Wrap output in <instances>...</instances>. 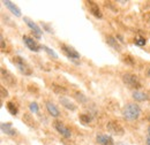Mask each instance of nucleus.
Masks as SVG:
<instances>
[{
  "mask_svg": "<svg viewBox=\"0 0 150 145\" xmlns=\"http://www.w3.org/2000/svg\"><path fill=\"white\" fill-rule=\"evenodd\" d=\"M42 50H43V51H45V52L50 55V56H52V58H54V59H58V54H57L52 49H50L49 46H46V45H42Z\"/></svg>",
  "mask_w": 150,
  "mask_h": 145,
  "instance_id": "nucleus-20",
  "label": "nucleus"
},
{
  "mask_svg": "<svg viewBox=\"0 0 150 145\" xmlns=\"http://www.w3.org/2000/svg\"><path fill=\"white\" fill-rule=\"evenodd\" d=\"M45 105H46V109H47V112H49V114H50L51 116L58 118V116L60 115L59 109H58V107H57L53 103H51V101H46Z\"/></svg>",
  "mask_w": 150,
  "mask_h": 145,
  "instance_id": "nucleus-17",
  "label": "nucleus"
},
{
  "mask_svg": "<svg viewBox=\"0 0 150 145\" xmlns=\"http://www.w3.org/2000/svg\"><path fill=\"white\" fill-rule=\"evenodd\" d=\"M119 145H126V144H119Z\"/></svg>",
  "mask_w": 150,
  "mask_h": 145,
  "instance_id": "nucleus-36",
  "label": "nucleus"
},
{
  "mask_svg": "<svg viewBox=\"0 0 150 145\" xmlns=\"http://www.w3.org/2000/svg\"><path fill=\"white\" fill-rule=\"evenodd\" d=\"M122 60H124V62H126L128 65H133L134 63V60H133V58H132L131 55H125Z\"/></svg>",
  "mask_w": 150,
  "mask_h": 145,
  "instance_id": "nucleus-25",
  "label": "nucleus"
},
{
  "mask_svg": "<svg viewBox=\"0 0 150 145\" xmlns=\"http://www.w3.org/2000/svg\"><path fill=\"white\" fill-rule=\"evenodd\" d=\"M0 72H1V80H2V82L6 83V85L12 87V88L15 87L16 80H15V77H14V75H13L12 72H8V70L5 69V68H1Z\"/></svg>",
  "mask_w": 150,
  "mask_h": 145,
  "instance_id": "nucleus-4",
  "label": "nucleus"
},
{
  "mask_svg": "<svg viewBox=\"0 0 150 145\" xmlns=\"http://www.w3.org/2000/svg\"><path fill=\"white\" fill-rule=\"evenodd\" d=\"M122 82L131 89H140L141 88V82L135 74H131V72L124 74L122 75Z\"/></svg>",
  "mask_w": 150,
  "mask_h": 145,
  "instance_id": "nucleus-3",
  "label": "nucleus"
},
{
  "mask_svg": "<svg viewBox=\"0 0 150 145\" xmlns=\"http://www.w3.org/2000/svg\"><path fill=\"white\" fill-rule=\"evenodd\" d=\"M12 62H13V65H14L22 74H24V75H31V74H33L31 67L29 66V63H28L23 58H21L19 55H15V56L12 59Z\"/></svg>",
  "mask_w": 150,
  "mask_h": 145,
  "instance_id": "nucleus-2",
  "label": "nucleus"
},
{
  "mask_svg": "<svg viewBox=\"0 0 150 145\" xmlns=\"http://www.w3.org/2000/svg\"><path fill=\"white\" fill-rule=\"evenodd\" d=\"M143 18L148 22V23H150V13H147V14H144L143 15Z\"/></svg>",
  "mask_w": 150,
  "mask_h": 145,
  "instance_id": "nucleus-30",
  "label": "nucleus"
},
{
  "mask_svg": "<svg viewBox=\"0 0 150 145\" xmlns=\"http://www.w3.org/2000/svg\"><path fill=\"white\" fill-rule=\"evenodd\" d=\"M22 120H23V122H24L28 127L37 128V122H36V120L34 119V116H33L31 114H29V113H24Z\"/></svg>",
  "mask_w": 150,
  "mask_h": 145,
  "instance_id": "nucleus-14",
  "label": "nucleus"
},
{
  "mask_svg": "<svg viewBox=\"0 0 150 145\" xmlns=\"http://www.w3.org/2000/svg\"><path fill=\"white\" fill-rule=\"evenodd\" d=\"M132 97L136 101H146V100H149L148 93H144V92H141V91H134L133 94H132Z\"/></svg>",
  "mask_w": 150,
  "mask_h": 145,
  "instance_id": "nucleus-18",
  "label": "nucleus"
},
{
  "mask_svg": "<svg viewBox=\"0 0 150 145\" xmlns=\"http://www.w3.org/2000/svg\"><path fill=\"white\" fill-rule=\"evenodd\" d=\"M23 42H24V44L27 45V47L30 50V51H33V52H39V50L42 49V46L38 44L36 40H34L31 37L29 36H23Z\"/></svg>",
  "mask_w": 150,
  "mask_h": 145,
  "instance_id": "nucleus-9",
  "label": "nucleus"
},
{
  "mask_svg": "<svg viewBox=\"0 0 150 145\" xmlns=\"http://www.w3.org/2000/svg\"><path fill=\"white\" fill-rule=\"evenodd\" d=\"M87 6H88V9H89V12L94 15L95 18H100L103 16V14H102V12H100V8L98 7V5L95 2V1H87Z\"/></svg>",
  "mask_w": 150,
  "mask_h": 145,
  "instance_id": "nucleus-10",
  "label": "nucleus"
},
{
  "mask_svg": "<svg viewBox=\"0 0 150 145\" xmlns=\"http://www.w3.org/2000/svg\"><path fill=\"white\" fill-rule=\"evenodd\" d=\"M53 127L56 128L57 131H58L61 136H64L65 138H69V137L72 136L71 130L66 127L62 122H60V121H54V122H53Z\"/></svg>",
  "mask_w": 150,
  "mask_h": 145,
  "instance_id": "nucleus-7",
  "label": "nucleus"
},
{
  "mask_svg": "<svg viewBox=\"0 0 150 145\" xmlns=\"http://www.w3.org/2000/svg\"><path fill=\"white\" fill-rule=\"evenodd\" d=\"M29 108H30V111H31L34 114H37L38 112H39V107H38L37 103H30Z\"/></svg>",
  "mask_w": 150,
  "mask_h": 145,
  "instance_id": "nucleus-23",
  "label": "nucleus"
},
{
  "mask_svg": "<svg viewBox=\"0 0 150 145\" xmlns=\"http://www.w3.org/2000/svg\"><path fill=\"white\" fill-rule=\"evenodd\" d=\"M146 144L150 145V136H147V138H146Z\"/></svg>",
  "mask_w": 150,
  "mask_h": 145,
  "instance_id": "nucleus-31",
  "label": "nucleus"
},
{
  "mask_svg": "<svg viewBox=\"0 0 150 145\" xmlns=\"http://www.w3.org/2000/svg\"><path fill=\"white\" fill-rule=\"evenodd\" d=\"M148 136H150V126L148 127Z\"/></svg>",
  "mask_w": 150,
  "mask_h": 145,
  "instance_id": "nucleus-33",
  "label": "nucleus"
},
{
  "mask_svg": "<svg viewBox=\"0 0 150 145\" xmlns=\"http://www.w3.org/2000/svg\"><path fill=\"white\" fill-rule=\"evenodd\" d=\"M60 47H61V50H62V52L66 54L67 58H69V59H80V53L74 50L72 46H69V45H66V44H61L60 45Z\"/></svg>",
  "mask_w": 150,
  "mask_h": 145,
  "instance_id": "nucleus-8",
  "label": "nucleus"
},
{
  "mask_svg": "<svg viewBox=\"0 0 150 145\" xmlns=\"http://www.w3.org/2000/svg\"><path fill=\"white\" fill-rule=\"evenodd\" d=\"M0 38H1V50H2V51H5V39H4L2 35L0 36Z\"/></svg>",
  "mask_w": 150,
  "mask_h": 145,
  "instance_id": "nucleus-29",
  "label": "nucleus"
},
{
  "mask_svg": "<svg viewBox=\"0 0 150 145\" xmlns=\"http://www.w3.org/2000/svg\"><path fill=\"white\" fill-rule=\"evenodd\" d=\"M122 115H124V118L126 120L134 121V120L139 119V116L141 115V108H140L139 105L129 103V104H127L124 107V109H122Z\"/></svg>",
  "mask_w": 150,
  "mask_h": 145,
  "instance_id": "nucleus-1",
  "label": "nucleus"
},
{
  "mask_svg": "<svg viewBox=\"0 0 150 145\" xmlns=\"http://www.w3.org/2000/svg\"><path fill=\"white\" fill-rule=\"evenodd\" d=\"M43 28H44V29H45L47 32H50V34H52V32H53V30H52V29H51V28H50V27H49L46 23H43Z\"/></svg>",
  "mask_w": 150,
  "mask_h": 145,
  "instance_id": "nucleus-28",
  "label": "nucleus"
},
{
  "mask_svg": "<svg viewBox=\"0 0 150 145\" xmlns=\"http://www.w3.org/2000/svg\"><path fill=\"white\" fill-rule=\"evenodd\" d=\"M147 76H148V77H150V68L148 69V72H147Z\"/></svg>",
  "mask_w": 150,
  "mask_h": 145,
  "instance_id": "nucleus-32",
  "label": "nucleus"
},
{
  "mask_svg": "<svg viewBox=\"0 0 150 145\" xmlns=\"http://www.w3.org/2000/svg\"><path fill=\"white\" fill-rule=\"evenodd\" d=\"M2 4H4V5L11 11V13H13L16 18H20V16H21V9H20L14 2H12V1H9V0H2Z\"/></svg>",
  "mask_w": 150,
  "mask_h": 145,
  "instance_id": "nucleus-12",
  "label": "nucleus"
},
{
  "mask_svg": "<svg viewBox=\"0 0 150 145\" xmlns=\"http://www.w3.org/2000/svg\"><path fill=\"white\" fill-rule=\"evenodd\" d=\"M23 21L27 23V25L33 30V32H34V36L36 37L37 39H40V37H42V29H40V27L38 25L36 22H34L33 20H30L29 18H23Z\"/></svg>",
  "mask_w": 150,
  "mask_h": 145,
  "instance_id": "nucleus-6",
  "label": "nucleus"
},
{
  "mask_svg": "<svg viewBox=\"0 0 150 145\" xmlns=\"http://www.w3.org/2000/svg\"><path fill=\"white\" fill-rule=\"evenodd\" d=\"M80 121H81L83 125H88V123L91 121V116L88 115V114H81V115H80Z\"/></svg>",
  "mask_w": 150,
  "mask_h": 145,
  "instance_id": "nucleus-22",
  "label": "nucleus"
},
{
  "mask_svg": "<svg viewBox=\"0 0 150 145\" xmlns=\"http://www.w3.org/2000/svg\"><path fill=\"white\" fill-rule=\"evenodd\" d=\"M106 43H108V45L109 46H111L113 50H115V51H118V52H120L121 51V45L119 44V42L117 40V38L113 36H108L106 37Z\"/></svg>",
  "mask_w": 150,
  "mask_h": 145,
  "instance_id": "nucleus-16",
  "label": "nucleus"
},
{
  "mask_svg": "<svg viewBox=\"0 0 150 145\" xmlns=\"http://www.w3.org/2000/svg\"><path fill=\"white\" fill-rule=\"evenodd\" d=\"M106 129H108L109 132H111L112 135H115V136H122V135L125 134L124 128L121 127L118 122H115V121H110V122H108Z\"/></svg>",
  "mask_w": 150,
  "mask_h": 145,
  "instance_id": "nucleus-5",
  "label": "nucleus"
},
{
  "mask_svg": "<svg viewBox=\"0 0 150 145\" xmlns=\"http://www.w3.org/2000/svg\"><path fill=\"white\" fill-rule=\"evenodd\" d=\"M53 91L56 92V93H59V94H65L67 90L65 89V88H62V87H60V85H57V84H52V87H51Z\"/></svg>",
  "mask_w": 150,
  "mask_h": 145,
  "instance_id": "nucleus-21",
  "label": "nucleus"
},
{
  "mask_svg": "<svg viewBox=\"0 0 150 145\" xmlns=\"http://www.w3.org/2000/svg\"><path fill=\"white\" fill-rule=\"evenodd\" d=\"M148 120H149V121H150V115H149V118H148Z\"/></svg>",
  "mask_w": 150,
  "mask_h": 145,
  "instance_id": "nucleus-35",
  "label": "nucleus"
},
{
  "mask_svg": "<svg viewBox=\"0 0 150 145\" xmlns=\"http://www.w3.org/2000/svg\"><path fill=\"white\" fill-rule=\"evenodd\" d=\"M6 107H7V111H8L12 115H16V114H18V112H19L18 106H16L13 101H8V103L6 104Z\"/></svg>",
  "mask_w": 150,
  "mask_h": 145,
  "instance_id": "nucleus-19",
  "label": "nucleus"
},
{
  "mask_svg": "<svg viewBox=\"0 0 150 145\" xmlns=\"http://www.w3.org/2000/svg\"><path fill=\"white\" fill-rule=\"evenodd\" d=\"M96 141L100 145H114V141L110 135L99 134V135L96 136Z\"/></svg>",
  "mask_w": 150,
  "mask_h": 145,
  "instance_id": "nucleus-11",
  "label": "nucleus"
},
{
  "mask_svg": "<svg viewBox=\"0 0 150 145\" xmlns=\"http://www.w3.org/2000/svg\"><path fill=\"white\" fill-rule=\"evenodd\" d=\"M146 43H147V40H146V38H143V37H139V38L135 39V44H136L137 46H143V45H146Z\"/></svg>",
  "mask_w": 150,
  "mask_h": 145,
  "instance_id": "nucleus-24",
  "label": "nucleus"
},
{
  "mask_svg": "<svg viewBox=\"0 0 150 145\" xmlns=\"http://www.w3.org/2000/svg\"><path fill=\"white\" fill-rule=\"evenodd\" d=\"M0 94H1V98H5V97H8V91L5 89L4 85L0 87Z\"/></svg>",
  "mask_w": 150,
  "mask_h": 145,
  "instance_id": "nucleus-26",
  "label": "nucleus"
},
{
  "mask_svg": "<svg viewBox=\"0 0 150 145\" xmlns=\"http://www.w3.org/2000/svg\"><path fill=\"white\" fill-rule=\"evenodd\" d=\"M147 93H148V97H149V100H150V90L148 91V92H147Z\"/></svg>",
  "mask_w": 150,
  "mask_h": 145,
  "instance_id": "nucleus-34",
  "label": "nucleus"
},
{
  "mask_svg": "<svg viewBox=\"0 0 150 145\" xmlns=\"http://www.w3.org/2000/svg\"><path fill=\"white\" fill-rule=\"evenodd\" d=\"M59 101H60V104L65 108L69 109V111H75L76 109V105H75L73 101H71V99H68L67 97H60L59 98Z\"/></svg>",
  "mask_w": 150,
  "mask_h": 145,
  "instance_id": "nucleus-15",
  "label": "nucleus"
},
{
  "mask_svg": "<svg viewBox=\"0 0 150 145\" xmlns=\"http://www.w3.org/2000/svg\"><path fill=\"white\" fill-rule=\"evenodd\" d=\"M75 94H76L75 97H76L79 100H81V101H83V103H84V101H87V98H86V97H84L82 93H79V92H76Z\"/></svg>",
  "mask_w": 150,
  "mask_h": 145,
  "instance_id": "nucleus-27",
  "label": "nucleus"
},
{
  "mask_svg": "<svg viewBox=\"0 0 150 145\" xmlns=\"http://www.w3.org/2000/svg\"><path fill=\"white\" fill-rule=\"evenodd\" d=\"M1 131L4 132V134H6V135H9V136H15L16 135V130L13 128L12 126V123H9V122H4V123H1Z\"/></svg>",
  "mask_w": 150,
  "mask_h": 145,
  "instance_id": "nucleus-13",
  "label": "nucleus"
}]
</instances>
